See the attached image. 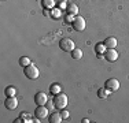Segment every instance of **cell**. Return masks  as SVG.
I'll list each match as a JSON object with an SVG mask.
<instances>
[{"instance_id": "cell-1", "label": "cell", "mask_w": 129, "mask_h": 123, "mask_svg": "<svg viewBox=\"0 0 129 123\" xmlns=\"http://www.w3.org/2000/svg\"><path fill=\"white\" fill-rule=\"evenodd\" d=\"M23 74H25V77L29 79H37L39 75H40V71L35 64L30 63L29 66H26L25 69H23Z\"/></svg>"}, {"instance_id": "cell-2", "label": "cell", "mask_w": 129, "mask_h": 123, "mask_svg": "<svg viewBox=\"0 0 129 123\" xmlns=\"http://www.w3.org/2000/svg\"><path fill=\"white\" fill-rule=\"evenodd\" d=\"M54 104H55V108L56 109H64L67 105V96L63 93H58L55 94L54 98Z\"/></svg>"}, {"instance_id": "cell-3", "label": "cell", "mask_w": 129, "mask_h": 123, "mask_svg": "<svg viewBox=\"0 0 129 123\" xmlns=\"http://www.w3.org/2000/svg\"><path fill=\"white\" fill-rule=\"evenodd\" d=\"M59 47H60V49L62 51H64V52H72L73 49L76 48V44H74V41H73L72 38H62L60 40V42H59Z\"/></svg>"}, {"instance_id": "cell-4", "label": "cell", "mask_w": 129, "mask_h": 123, "mask_svg": "<svg viewBox=\"0 0 129 123\" xmlns=\"http://www.w3.org/2000/svg\"><path fill=\"white\" fill-rule=\"evenodd\" d=\"M73 29L76 30V32H82V30L85 29V19L82 17H80V15H77V17L74 18V21H73Z\"/></svg>"}, {"instance_id": "cell-5", "label": "cell", "mask_w": 129, "mask_h": 123, "mask_svg": "<svg viewBox=\"0 0 129 123\" xmlns=\"http://www.w3.org/2000/svg\"><path fill=\"white\" fill-rule=\"evenodd\" d=\"M48 112H50V109L45 105H37V108L35 111V115L37 119H45L48 116Z\"/></svg>"}, {"instance_id": "cell-6", "label": "cell", "mask_w": 129, "mask_h": 123, "mask_svg": "<svg viewBox=\"0 0 129 123\" xmlns=\"http://www.w3.org/2000/svg\"><path fill=\"white\" fill-rule=\"evenodd\" d=\"M104 86H106V88L109 89V90L115 92V90H118V89H119V82H118V79L110 78V79H107V81H106Z\"/></svg>"}, {"instance_id": "cell-7", "label": "cell", "mask_w": 129, "mask_h": 123, "mask_svg": "<svg viewBox=\"0 0 129 123\" xmlns=\"http://www.w3.org/2000/svg\"><path fill=\"white\" fill-rule=\"evenodd\" d=\"M47 101H48V98H47V94H45L44 92H39V93H36L35 103L37 104V105H45Z\"/></svg>"}, {"instance_id": "cell-8", "label": "cell", "mask_w": 129, "mask_h": 123, "mask_svg": "<svg viewBox=\"0 0 129 123\" xmlns=\"http://www.w3.org/2000/svg\"><path fill=\"white\" fill-rule=\"evenodd\" d=\"M104 59L109 60V62H115L117 59H118V52H117L114 48L113 49H106V52H104Z\"/></svg>"}, {"instance_id": "cell-9", "label": "cell", "mask_w": 129, "mask_h": 123, "mask_svg": "<svg viewBox=\"0 0 129 123\" xmlns=\"http://www.w3.org/2000/svg\"><path fill=\"white\" fill-rule=\"evenodd\" d=\"M4 105H6V108H7V109L13 111V109H15L18 107V100L15 98V96L14 97H7V98H6V101H4Z\"/></svg>"}, {"instance_id": "cell-10", "label": "cell", "mask_w": 129, "mask_h": 123, "mask_svg": "<svg viewBox=\"0 0 129 123\" xmlns=\"http://www.w3.org/2000/svg\"><path fill=\"white\" fill-rule=\"evenodd\" d=\"M103 44L106 45L107 49H113V48H115L117 45H118V41H117L115 37H107V38L104 40Z\"/></svg>"}, {"instance_id": "cell-11", "label": "cell", "mask_w": 129, "mask_h": 123, "mask_svg": "<svg viewBox=\"0 0 129 123\" xmlns=\"http://www.w3.org/2000/svg\"><path fill=\"white\" fill-rule=\"evenodd\" d=\"M62 120H63V118H62L60 113H58V112H52L51 113V116H50V122L51 123H60Z\"/></svg>"}, {"instance_id": "cell-12", "label": "cell", "mask_w": 129, "mask_h": 123, "mask_svg": "<svg viewBox=\"0 0 129 123\" xmlns=\"http://www.w3.org/2000/svg\"><path fill=\"white\" fill-rule=\"evenodd\" d=\"M66 11L69 12V14H73V15H77L78 14V7L77 4H74V3H69L66 7Z\"/></svg>"}, {"instance_id": "cell-13", "label": "cell", "mask_w": 129, "mask_h": 123, "mask_svg": "<svg viewBox=\"0 0 129 123\" xmlns=\"http://www.w3.org/2000/svg\"><path fill=\"white\" fill-rule=\"evenodd\" d=\"M110 93H111V90H109L107 88H100L99 90H98V96H99V98H107L110 96Z\"/></svg>"}, {"instance_id": "cell-14", "label": "cell", "mask_w": 129, "mask_h": 123, "mask_svg": "<svg viewBox=\"0 0 129 123\" xmlns=\"http://www.w3.org/2000/svg\"><path fill=\"white\" fill-rule=\"evenodd\" d=\"M50 92L52 94H58V93H62V86L59 84H52L50 86Z\"/></svg>"}, {"instance_id": "cell-15", "label": "cell", "mask_w": 129, "mask_h": 123, "mask_svg": "<svg viewBox=\"0 0 129 123\" xmlns=\"http://www.w3.org/2000/svg\"><path fill=\"white\" fill-rule=\"evenodd\" d=\"M70 53H72V57H73V59H76V60L81 59V57H82V51L80 48H74L72 52H70Z\"/></svg>"}, {"instance_id": "cell-16", "label": "cell", "mask_w": 129, "mask_h": 123, "mask_svg": "<svg viewBox=\"0 0 129 123\" xmlns=\"http://www.w3.org/2000/svg\"><path fill=\"white\" fill-rule=\"evenodd\" d=\"M15 94H17V89H15L14 86H8V88H6V96L7 97H14Z\"/></svg>"}, {"instance_id": "cell-17", "label": "cell", "mask_w": 129, "mask_h": 123, "mask_svg": "<svg viewBox=\"0 0 129 123\" xmlns=\"http://www.w3.org/2000/svg\"><path fill=\"white\" fill-rule=\"evenodd\" d=\"M30 63H32V62H30V59H29V57H26V56H22V57L19 59V66H22V67L29 66Z\"/></svg>"}, {"instance_id": "cell-18", "label": "cell", "mask_w": 129, "mask_h": 123, "mask_svg": "<svg viewBox=\"0 0 129 123\" xmlns=\"http://www.w3.org/2000/svg\"><path fill=\"white\" fill-rule=\"evenodd\" d=\"M41 3H43V6H44L45 8H52L56 2H55V0H41Z\"/></svg>"}, {"instance_id": "cell-19", "label": "cell", "mask_w": 129, "mask_h": 123, "mask_svg": "<svg viewBox=\"0 0 129 123\" xmlns=\"http://www.w3.org/2000/svg\"><path fill=\"white\" fill-rule=\"evenodd\" d=\"M106 49L107 48H106V45H104V44H98L96 48H95V51H96L99 55H103L104 52H106Z\"/></svg>"}, {"instance_id": "cell-20", "label": "cell", "mask_w": 129, "mask_h": 123, "mask_svg": "<svg viewBox=\"0 0 129 123\" xmlns=\"http://www.w3.org/2000/svg\"><path fill=\"white\" fill-rule=\"evenodd\" d=\"M51 17H52V18H55V19H59V18L62 17V11H60L59 8H56V10H52Z\"/></svg>"}, {"instance_id": "cell-21", "label": "cell", "mask_w": 129, "mask_h": 123, "mask_svg": "<svg viewBox=\"0 0 129 123\" xmlns=\"http://www.w3.org/2000/svg\"><path fill=\"white\" fill-rule=\"evenodd\" d=\"M45 107H47L50 111H52V112H54V109H56V108H55V104H54V101H52V100H48L47 104H45Z\"/></svg>"}, {"instance_id": "cell-22", "label": "cell", "mask_w": 129, "mask_h": 123, "mask_svg": "<svg viewBox=\"0 0 129 123\" xmlns=\"http://www.w3.org/2000/svg\"><path fill=\"white\" fill-rule=\"evenodd\" d=\"M74 18H76V17H74L73 14H67L64 19H66V22H67V23H73V21H74Z\"/></svg>"}, {"instance_id": "cell-23", "label": "cell", "mask_w": 129, "mask_h": 123, "mask_svg": "<svg viewBox=\"0 0 129 123\" xmlns=\"http://www.w3.org/2000/svg\"><path fill=\"white\" fill-rule=\"evenodd\" d=\"M60 115H62V118H63V119H67V118L70 116V113L67 112L66 109H60Z\"/></svg>"}, {"instance_id": "cell-24", "label": "cell", "mask_w": 129, "mask_h": 123, "mask_svg": "<svg viewBox=\"0 0 129 123\" xmlns=\"http://www.w3.org/2000/svg\"><path fill=\"white\" fill-rule=\"evenodd\" d=\"M55 2H56L58 4H63V3H66V0H55Z\"/></svg>"}, {"instance_id": "cell-25", "label": "cell", "mask_w": 129, "mask_h": 123, "mask_svg": "<svg viewBox=\"0 0 129 123\" xmlns=\"http://www.w3.org/2000/svg\"><path fill=\"white\" fill-rule=\"evenodd\" d=\"M22 116L25 118V116H27V115H26V113H22ZM23 122H33V120H32V119H26V120H23Z\"/></svg>"}, {"instance_id": "cell-26", "label": "cell", "mask_w": 129, "mask_h": 123, "mask_svg": "<svg viewBox=\"0 0 129 123\" xmlns=\"http://www.w3.org/2000/svg\"><path fill=\"white\" fill-rule=\"evenodd\" d=\"M44 15H45V17H51V14L48 12V10H45V11H44Z\"/></svg>"}, {"instance_id": "cell-27", "label": "cell", "mask_w": 129, "mask_h": 123, "mask_svg": "<svg viewBox=\"0 0 129 123\" xmlns=\"http://www.w3.org/2000/svg\"><path fill=\"white\" fill-rule=\"evenodd\" d=\"M82 123H89V120H88V119L85 118V119H82Z\"/></svg>"}]
</instances>
